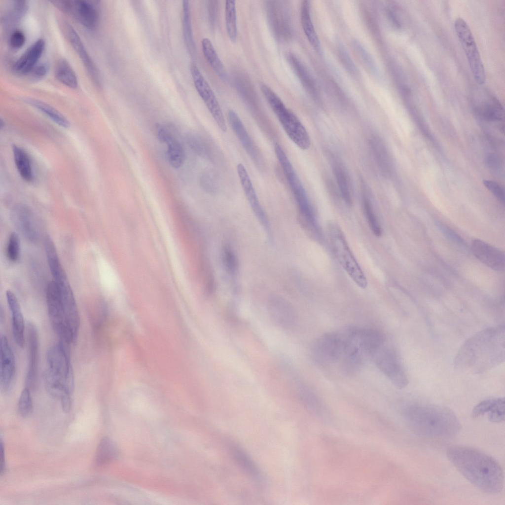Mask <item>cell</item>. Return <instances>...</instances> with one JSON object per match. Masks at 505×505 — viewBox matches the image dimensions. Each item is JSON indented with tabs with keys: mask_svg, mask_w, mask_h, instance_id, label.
<instances>
[{
	"mask_svg": "<svg viewBox=\"0 0 505 505\" xmlns=\"http://www.w3.org/2000/svg\"><path fill=\"white\" fill-rule=\"evenodd\" d=\"M44 241L46 257L53 280L56 282L67 280L66 274L60 260L53 240L50 237L47 236Z\"/></svg>",
	"mask_w": 505,
	"mask_h": 505,
	"instance_id": "cell-26",
	"label": "cell"
},
{
	"mask_svg": "<svg viewBox=\"0 0 505 505\" xmlns=\"http://www.w3.org/2000/svg\"><path fill=\"white\" fill-rule=\"evenodd\" d=\"M260 89L289 138L300 149L309 148L311 144L309 135L297 116L286 107L280 98L267 85L261 84Z\"/></svg>",
	"mask_w": 505,
	"mask_h": 505,
	"instance_id": "cell-6",
	"label": "cell"
},
{
	"mask_svg": "<svg viewBox=\"0 0 505 505\" xmlns=\"http://www.w3.org/2000/svg\"><path fill=\"white\" fill-rule=\"evenodd\" d=\"M25 101L45 114L58 125L66 128L70 126V123L66 117L50 105L40 100L32 98H27Z\"/></svg>",
	"mask_w": 505,
	"mask_h": 505,
	"instance_id": "cell-31",
	"label": "cell"
},
{
	"mask_svg": "<svg viewBox=\"0 0 505 505\" xmlns=\"http://www.w3.org/2000/svg\"><path fill=\"white\" fill-rule=\"evenodd\" d=\"M225 6V20L227 34L230 40L232 42H235L237 35L235 1L226 0Z\"/></svg>",
	"mask_w": 505,
	"mask_h": 505,
	"instance_id": "cell-37",
	"label": "cell"
},
{
	"mask_svg": "<svg viewBox=\"0 0 505 505\" xmlns=\"http://www.w3.org/2000/svg\"><path fill=\"white\" fill-rule=\"evenodd\" d=\"M28 366L26 377V387L34 388L36 382L38 362V336L36 326L32 322L27 325Z\"/></svg>",
	"mask_w": 505,
	"mask_h": 505,
	"instance_id": "cell-20",
	"label": "cell"
},
{
	"mask_svg": "<svg viewBox=\"0 0 505 505\" xmlns=\"http://www.w3.org/2000/svg\"><path fill=\"white\" fill-rule=\"evenodd\" d=\"M45 43L39 38L31 45L14 63L13 71L20 74H28L37 64L41 57Z\"/></svg>",
	"mask_w": 505,
	"mask_h": 505,
	"instance_id": "cell-24",
	"label": "cell"
},
{
	"mask_svg": "<svg viewBox=\"0 0 505 505\" xmlns=\"http://www.w3.org/2000/svg\"><path fill=\"white\" fill-rule=\"evenodd\" d=\"M18 407L19 413L23 417L29 416L32 412L33 404L30 389L26 387L20 394Z\"/></svg>",
	"mask_w": 505,
	"mask_h": 505,
	"instance_id": "cell-42",
	"label": "cell"
},
{
	"mask_svg": "<svg viewBox=\"0 0 505 505\" xmlns=\"http://www.w3.org/2000/svg\"><path fill=\"white\" fill-rule=\"evenodd\" d=\"M50 2L87 29H94L98 24L99 12L95 1L77 0H54Z\"/></svg>",
	"mask_w": 505,
	"mask_h": 505,
	"instance_id": "cell-10",
	"label": "cell"
},
{
	"mask_svg": "<svg viewBox=\"0 0 505 505\" xmlns=\"http://www.w3.org/2000/svg\"><path fill=\"white\" fill-rule=\"evenodd\" d=\"M48 67L45 63L37 64L28 74L34 80H39L46 75Z\"/></svg>",
	"mask_w": 505,
	"mask_h": 505,
	"instance_id": "cell-47",
	"label": "cell"
},
{
	"mask_svg": "<svg viewBox=\"0 0 505 505\" xmlns=\"http://www.w3.org/2000/svg\"><path fill=\"white\" fill-rule=\"evenodd\" d=\"M373 357L379 369L396 387L401 389L408 385L407 376L395 349L383 346Z\"/></svg>",
	"mask_w": 505,
	"mask_h": 505,
	"instance_id": "cell-9",
	"label": "cell"
},
{
	"mask_svg": "<svg viewBox=\"0 0 505 505\" xmlns=\"http://www.w3.org/2000/svg\"><path fill=\"white\" fill-rule=\"evenodd\" d=\"M6 298L9 309L13 338L17 345L23 348L25 345V324L23 315L14 293L10 290L6 291Z\"/></svg>",
	"mask_w": 505,
	"mask_h": 505,
	"instance_id": "cell-23",
	"label": "cell"
},
{
	"mask_svg": "<svg viewBox=\"0 0 505 505\" xmlns=\"http://www.w3.org/2000/svg\"><path fill=\"white\" fill-rule=\"evenodd\" d=\"M237 171L243 190L253 212L268 235L271 236L269 219L260 204L245 167L242 163H239L237 166Z\"/></svg>",
	"mask_w": 505,
	"mask_h": 505,
	"instance_id": "cell-14",
	"label": "cell"
},
{
	"mask_svg": "<svg viewBox=\"0 0 505 505\" xmlns=\"http://www.w3.org/2000/svg\"><path fill=\"white\" fill-rule=\"evenodd\" d=\"M447 456L458 470L479 489L491 494L502 491L504 485L502 469L490 456L463 445L449 447Z\"/></svg>",
	"mask_w": 505,
	"mask_h": 505,
	"instance_id": "cell-2",
	"label": "cell"
},
{
	"mask_svg": "<svg viewBox=\"0 0 505 505\" xmlns=\"http://www.w3.org/2000/svg\"><path fill=\"white\" fill-rule=\"evenodd\" d=\"M363 208L364 213L370 230L375 236L380 237L382 235V230L381 225L373 210L372 205L366 197L363 199Z\"/></svg>",
	"mask_w": 505,
	"mask_h": 505,
	"instance_id": "cell-40",
	"label": "cell"
},
{
	"mask_svg": "<svg viewBox=\"0 0 505 505\" xmlns=\"http://www.w3.org/2000/svg\"><path fill=\"white\" fill-rule=\"evenodd\" d=\"M497 398H491L485 399L473 408L471 415L473 418H477L489 412L495 404Z\"/></svg>",
	"mask_w": 505,
	"mask_h": 505,
	"instance_id": "cell-45",
	"label": "cell"
},
{
	"mask_svg": "<svg viewBox=\"0 0 505 505\" xmlns=\"http://www.w3.org/2000/svg\"><path fill=\"white\" fill-rule=\"evenodd\" d=\"M332 164L333 171L342 198L347 204L351 205L352 200L345 171L338 161H333Z\"/></svg>",
	"mask_w": 505,
	"mask_h": 505,
	"instance_id": "cell-36",
	"label": "cell"
},
{
	"mask_svg": "<svg viewBox=\"0 0 505 505\" xmlns=\"http://www.w3.org/2000/svg\"><path fill=\"white\" fill-rule=\"evenodd\" d=\"M328 229L331 246L337 260L358 287L366 288V276L350 250L342 230L334 223L330 224Z\"/></svg>",
	"mask_w": 505,
	"mask_h": 505,
	"instance_id": "cell-7",
	"label": "cell"
},
{
	"mask_svg": "<svg viewBox=\"0 0 505 505\" xmlns=\"http://www.w3.org/2000/svg\"><path fill=\"white\" fill-rule=\"evenodd\" d=\"M118 455V449L114 442L109 437H103L96 451V462L98 465H104L113 461Z\"/></svg>",
	"mask_w": 505,
	"mask_h": 505,
	"instance_id": "cell-32",
	"label": "cell"
},
{
	"mask_svg": "<svg viewBox=\"0 0 505 505\" xmlns=\"http://www.w3.org/2000/svg\"><path fill=\"white\" fill-rule=\"evenodd\" d=\"M274 151L296 201L302 225L308 231L316 229L317 225L312 207L291 162L279 144H275Z\"/></svg>",
	"mask_w": 505,
	"mask_h": 505,
	"instance_id": "cell-5",
	"label": "cell"
},
{
	"mask_svg": "<svg viewBox=\"0 0 505 505\" xmlns=\"http://www.w3.org/2000/svg\"><path fill=\"white\" fill-rule=\"evenodd\" d=\"M227 118L232 130L247 153L252 159L257 161L258 156L256 147L238 114L233 110L230 109L227 113Z\"/></svg>",
	"mask_w": 505,
	"mask_h": 505,
	"instance_id": "cell-25",
	"label": "cell"
},
{
	"mask_svg": "<svg viewBox=\"0 0 505 505\" xmlns=\"http://www.w3.org/2000/svg\"><path fill=\"white\" fill-rule=\"evenodd\" d=\"M201 45L204 56L211 68L221 80L226 81L228 79L227 71L210 39L203 38Z\"/></svg>",
	"mask_w": 505,
	"mask_h": 505,
	"instance_id": "cell-27",
	"label": "cell"
},
{
	"mask_svg": "<svg viewBox=\"0 0 505 505\" xmlns=\"http://www.w3.org/2000/svg\"><path fill=\"white\" fill-rule=\"evenodd\" d=\"M266 3L267 19L276 39H288L291 36V28L288 6L284 1L271 0Z\"/></svg>",
	"mask_w": 505,
	"mask_h": 505,
	"instance_id": "cell-13",
	"label": "cell"
},
{
	"mask_svg": "<svg viewBox=\"0 0 505 505\" xmlns=\"http://www.w3.org/2000/svg\"><path fill=\"white\" fill-rule=\"evenodd\" d=\"M268 313L272 320L284 329H290L296 324L297 316L292 306L285 299L272 297L268 302Z\"/></svg>",
	"mask_w": 505,
	"mask_h": 505,
	"instance_id": "cell-21",
	"label": "cell"
},
{
	"mask_svg": "<svg viewBox=\"0 0 505 505\" xmlns=\"http://www.w3.org/2000/svg\"><path fill=\"white\" fill-rule=\"evenodd\" d=\"M471 250L475 257L489 268L498 271L505 270V254L500 250L479 239L472 241Z\"/></svg>",
	"mask_w": 505,
	"mask_h": 505,
	"instance_id": "cell-19",
	"label": "cell"
},
{
	"mask_svg": "<svg viewBox=\"0 0 505 505\" xmlns=\"http://www.w3.org/2000/svg\"><path fill=\"white\" fill-rule=\"evenodd\" d=\"M480 114L489 121L501 120L503 116V108L500 103L494 98L485 102L477 108Z\"/></svg>",
	"mask_w": 505,
	"mask_h": 505,
	"instance_id": "cell-38",
	"label": "cell"
},
{
	"mask_svg": "<svg viewBox=\"0 0 505 505\" xmlns=\"http://www.w3.org/2000/svg\"><path fill=\"white\" fill-rule=\"evenodd\" d=\"M344 345L343 335L335 332L325 333L313 343L312 354L314 359L320 363H333L342 358Z\"/></svg>",
	"mask_w": 505,
	"mask_h": 505,
	"instance_id": "cell-11",
	"label": "cell"
},
{
	"mask_svg": "<svg viewBox=\"0 0 505 505\" xmlns=\"http://www.w3.org/2000/svg\"><path fill=\"white\" fill-rule=\"evenodd\" d=\"M190 72L198 94L219 129L222 131L226 132L227 126L224 116L214 91L195 64L191 65Z\"/></svg>",
	"mask_w": 505,
	"mask_h": 505,
	"instance_id": "cell-12",
	"label": "cell"
},
{
	"mask_svg": "<svg viewBox=\"0 0 505 505\" xmlns=\"http://www.w3.org/2000/svg\"><path fill=\"white\" fill-rule=\"evenodd\" d=\"M12 148L14 162L19 175L26 181H32L34 175L28 154L20 146L14 145Z\"/></svg>",
	"mask_w": 505,
	"mask_h": 505,
	"instance_id": "cell-29",
	"label": "cell"
},
{
	"mask_svg": "<svg viewBox=\"0 0 505 505\" xmlns=\"http://www.w3.org/2000/svg\"><path fill=\"white\" fill-rule=\"evenodd\" d=\"M25 36L24 33L20 30H15L12 32L10 37V44L15 49L21 48L25 42Z\"/></svg>",
	"mask_w": 505,
	"mask_h": 505,
	"instance_id": "cell-49",
	"label": "cell"
},
{
	"mask_svg": "<svg viewBox=\"0 0 505 505\" xmlns=\"http://www.w3.org/2000/svg\"><path fill=\"white\" fill-rule=\"evenodd\" d=\"M454 27L475 81L479 85L483 84L486 81L485 70L469 27L461 18L456 19Z\"/></svg>",
	"mask_w": 505,
	"mask_h": 505,
	"instance_id": "cell-8",
	"label": "cell"
},
{
	"mask_svg": "<svg viewBox=\"0 0 505 505\" xmlns=\"http://www.w3.org/2000/svg\"><path fill=\"white\" fill-rule=\"evenodd\" d=\"M0 446V473L1 475L4 472L5 469L4 449L1 441Z\"/></svg>",
	"mask_w": 505,
	"mask_h": 505,
	"instance_id": "cell-50",
	"label": "cell"
},
{
	"mask_svg": "<svg viewBox=\"0 0 505 505\" xmlns=\"http://www.w3.org/2000/svg\"><path fill=\"white\" fill-rule=\"evenodd\" d=\"M233 455L243 469L255 481L262 483L263 476L256 466L246 452L240 447L233 445L232 449Z\"/></svg>",
	"mask_w": 505,
	"mask_h": 505,
	"instance_id": "cell-30",
	"label": "cell"
},
{
	"mask_svg": "<svg viewBox=\"0 0 505 505\" xmlns=\"http://www.w3.org/2000/svg\"><path fill=\"white\" fill-rule=\"evenodd\" d=\"M63 31L83 64L90 77L97 86H100V74L92 59L86 50L79 36L73 27L67 22L62 23Z\"/></svg>",
	"mask_w": 505,
	"mask_h": 505,
	"instance_id": "cell-15",
	"label": "cell"
},
{
	"mask_svg": "<svg viewBox=\"0 0 505 505\" xmlns=\"http://www.w3.org/2000/svg\"><path fill=\"white\" fill-rule=\"evenodd\" d=\"M48 368L45 385L48 393L60 401L71 397L74 388V375L69 345L60 341L47 353Z\"/></svg>",
	"mask_w": 505,
	"mask_h": 505,
	"instance_id": "cell-4",
	"label": "cell"
},
{
	"mask_svg": "<svg viewBox=\"0 0 505 505\" xmlns=\"http://www.w3.org/2000/svg\"><path fill=\"white\" fill-rule=\"evenodd\" d=\"M505 359L504 325L488 327L468 339L454 359V368L464 373L481 374L503 362Z\"/></svg>",
	"mask_w": 505,
	"mask_h": 505,
	"instance_id": "cell-1",
	"label": "cell"
},
{
	"mask_svg": "<svg viewBox=\"0 0 505 505\" xmlns=\"http://www.w3.org/2000/svg\"><path fill=\"white\" fill-rule=\"evenodd\" d=\"M489 420L494 423H500L505 420V398H497V401L488 412Z\"/></svg>",
	"mask_w": 505,
	"mask_h": 505,
	"instance_id": "cell-44",
	"label": "cell"
},
{
	"mask_svg": "<svg viewBox=\"0 0 505 505\" xmlns=\"http://www.w3.org/2000/svg\"><path fill=\"white\" fill-rule=\"evenodd\" d=\"M20 247L18 235L12 232L9 236L7 247L6 255L8 259L12 262L17 261L20 257Z\"/></svg>",
	"mask_w": 505,
	"mask_h": 505,
	"instance_id": "cell-43",
	"label": "cell"
},
{
	"mask_svg": "<svg viewBox=\"0 0 505 505\" xmlns=\"http://www.w3.org/2000/svg\"><path fill=\"white\" fill-rule=\"evenodd\" d=\"M156 131L159 140L167 145V157L170 164L175 168L181 167L185 159V154L181 144L164 126L158 125Z\"/></svg>",
	"mask_w": 505,
	"mask_h": 505,
	"instance_id": "cell-22",
	"label": "cell"
},
{
	"mask_svg": "<svg viewBox=\"0 0 505 505\" xmlns=\"http://www.w3.org/2000/svg\"><path fill=\"white\" fill-rule=\"evenodd\" d=\"M287 59L306 89L313 95L316 88L313 79L302 63L292 53L287 55Z\"/></svg>",
	"mask_w": 505,
	"mask_h": 505,
	"instance_id": "cell-33",
	"label": "cell"
},
{
	"mask_svg": "<svg viewBox=\"0 0 505 505\" xmlns=\"http://www.w3.org/2000/svg\"><path fill=\"white\" fill-rule=\"evenodd\" d=\"M301 22L304 33L312 46L319 51L320 49V42L312 23L309 1L302 2L300 12Z\"/></svg>",
	"mask_w": 505,
	"mask_h": 505,
	"instance_id": "cell-28",
	"label": "cell"
},
{
	"mask_svg": "<svg viewBox=\"0 0 505 505\" xmlns=\"http://www.w3.org/2000/svg\"><path fill=\"white\" fill-rule=\"evenodd\" d=\"M188 141L190 147L196 152L203 156H208L206 147L199 138L195 136H191L188 139Z\"/></svg>",
	"mask_w": 505,
	"mask_h": 505,
	"instance_id": "cell-48",
	"label": "cell"
},
{
	"mask_svg": "<svg viewBox=\"0 0 505 505\" xmlns=\"http://www.w3.org/2000/svg\"><path fill=\"white\" fill-rule=\"evenodd\" d=\"M221 256L225 270L230 275L235 276L238 270V261L231 247L225 245L222 249Z\"/></svg>",
	"mask_w": 505,
	"mask_h": 505,
	"instance_id": "cell-39",
	"label": "cell"
},
{
	"mask_svg": "<svg viewBox=\"0 0 505 505\" xmlns=\"http://www.w3.org/2000/svg\"><path fill=\"white\" fill-rule=\"evenodd\" d=\"M9 8L4 16V20L8 22L15 23L20 20L26 13L28 4L25 0H15L12 1Z\"/></svg>",
	"mask_w": 505,
	"mask_h": 505,
	"instance_id": "cell-41",
	"label": "cell"
},
{
	"mask_svg": "<svg viewBox=\"0 0 505 505\" xmlns=\"http://www.w3.org/2000/svg\"><path fill=\"white\" fill-rule=\"evenodd\" d=\"M55 73L58 80L66 86L71 88H75L77 87V77L66 60L61 59L58 61L55 67Z\"/></svg>",
	"mask_w": 505,
	"mask_h": 505,
	"instance_id": "cell-34",
	"label": "cell"
},
{
	"mask_svg": "<svg viewBox=\"0 0 505 505\" xmlns=\"http://www.w3.org/2000/svg\"><path fill=\"white\" fill-rule=\"evenodd\" d=\"M346 335L357 345L365 356L373 357L383 346L382 334L374 329L353 327L348 329Z\"/></svg>",
	"mask_w": 505,
	"mask_h": 505,
	"instance_id": "cell-16",
	"label": "cell"
},
{
	"mask_svg": "<svg viewBox=\"0 0 505 505\" xmlns=\"http://www.w3.org/2000/svg\"><path fill=\"white\" fill-rule=\"evenodd\" d=\"M485 187L500 201L504 202L505 193L503 189L497 182L490 180H484Z\"/></svg>",
	"mask_w": 505,
	"mask_h": 505,
	"instance_id": "cell-46",
	"label": "cell"
},
{
	"mask_svg": "<svg viewBox=\"0 0 505 505\" xmlns=\"http://www.w3.org/2000/svg\"><path fill=\"white\" fill-rule=\"evenodd\" d=\"M182 28L184 41L188 51L191 54L195 51V43L194 42L192 24L191 19L190 8L189 1H182Z\"/></svg>",
	"mask_w": 505,
	"mask_h": 505,
	"instance_id": "cell-35",
	"label": "cell"
},
{
	"mask_svg": "<svg viewBox=\"0 0 505 505\" xmlns=\"http://www.w3.org/2000/svg\"><path fill=\"white\" fill-rule=\"evenodd\" d=\"M0 387L4 393L10 391L15 376V359L6 336L1 335L0 342Z\"/></svg>",
	"mask_w": 505,
	"mask_h": 505,
	"instance_id": "cell-17",
	"label": "cell"
},
{
	"mask_svg": "<svg viewBox=\"0 0 505 505\" xmlns=\"http://www.w3.org/2000/svg\"><path fill=\"white\" fill-rule=\"evenodd\" d=\"M10 217L13 224L27 239L31 242L37 240L38 228L30 208L23 204L16 205L11 211Z\"/></svg>",
	"mask_w": 505,
	"mask_h": 505,
	"instance_id": "cell-18",
	"label": "cell"
},
{
	"mask_svg": "<svg viewBox=\"0 0 505 505\" xmlns=\"http://www.w3.org/2000/svg\"><path fill=\"white\" fill-rule=\"evenodd\" d=\"M403 415L412 431L429 438L449 439L461 430V424L454 412L435 404L413 403L405 408Z\"/></svg>",
	"mask_w": 505,
	"mask_h": 505,
	"instance_id": "cell-3",
	"label": "cell"
}]
</instances>
